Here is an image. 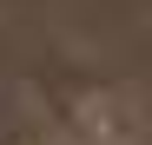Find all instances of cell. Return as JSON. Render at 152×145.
I'll return each mask as SVG.
<instances>
[{"label":"cell","mask_w":152,"mask_h":145,"mask_svg":"<svg viewBox=\"0 0 152 145\" xmlns=\"http://www.w3.org/2000/svg\"><path fill=\"white\" fill-rule=\"evenodd\" d=\"M60 145H145V112L132 92L119 86H86L80 99L66 106Z\"/></svg>","instance_id":"1"},{"label":"cell","mask_w":152,"mask_h":145,"mask_svg":"<svg viewBox=\"0 0 152 145\" xmlns=\"http://www.w3.org/2000/svg\"><path fill=\"white\" fill-rule=\"evenodd\" d=\"M13 145H60V138H46V132H27V138H13Z\"/></svg>","instance_id":"2"}]
</instances>
